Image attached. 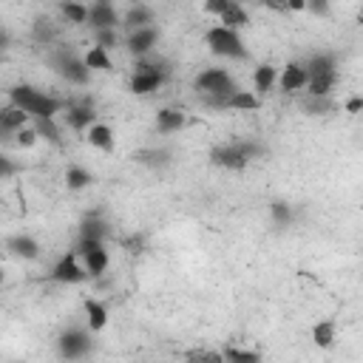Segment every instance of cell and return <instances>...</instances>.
<instances>
[{
  "mask_svg": "<svg viewBox=\"0 0 363 363\" xmlns=\"http://www.w3.org/2000/svg\"><path fill=\"white\" fill-rule=\"evenodd\" d=\"M170 79V62L164 57H156V54H145V57H136L133 62V74H130V94L136 96H147L153 91H159L164 82Z\"/></svg>",
  "mask_w": 363,
  "mask_h": 363,
  "instance_id": "obj_1",
  "label": "cell"
},
{
  "mask_svg": "<svg viewBox=\"0 0 363 363\" xmlns=\"http://www.w3.org/2000/svg\"><path fill=\"white\" fill-rule=\"evenodd\" d=\"M267 147L258 139H235V142H224L216 145L210 150V164L221 167V170H244L252 159H258Z\"/></svg>",
  "mask_w": 363,
  "mask_h": 363,
  "instance_id": "obj_2",
  "label": "cell"
},
{
  "mask_svg": "<svg viewBox=\"0 0 363 363\" xmlns=\"http://www.w3.org/2000/svg\"><path fill=\"white\" fill-rule=\"evenodd\" d=\"M9 102H14V105H20L26 113H31V119L34 116H57L60 111H65L68 108V99H60V96H51V94H45V91H40V88H34V85H14L11 91H9Z\"/></svg>",
  "mask_w": 363,
  "mask_h": 363,
  "instance_id": "obj_3",
  "label": "cell"
},
{
  "mask_svg": "<svg viewBox=\"0 0 363 363\" xmlns=\"http://www.w3.org/2000/svg\"><path fill=\"white\" fill-rule=\"evenodd\" d=\"M204 43H207V48H210L216 57H221V60H247V57H250L244 40H241V34H238L235 28H230V26H213V28H207Z\"/></svg>",
  "mask_w": 363,
  "mask_h": 363,
  "instance_id": "obj_4",
  "label": "cell"
},
{
  "mask_svg": "<svg viewBox=\"0 0 363 363\" xmlns=\"http://www.w3.org/2000/svg\"><path fill=\"white\" fill-rule=\"evenodd\" d=\"M51 68L68 82V85H85L91 79V68L85 62V57L74 54L71 48H57L51 57H48Z\"/></svg>",
  "mask_w": 363,
  "mask_h": 363,
  "instance_id": "obj_5",
  "label": "cell"
},
{
  "mask_svg": "<svg viewBox=\"0 0 363 363\" xmlns=\"http://www.w3.org/2000/svg\"><path fill=\"white\" fill-rule=\"evenodd\" d=\"M91 329H65L60 337H57V352L60 357L65 360H79L91 352Z\"/></svg>",
  "mask_w": 363,
  "mask_h": 363,
  "instance_id": "obj_6",
  "label": "cell"
},
{
  "mask_svg": "<svg viewBox=\"0 0 363 363\" xmlns=\"http://www.w3.org/2000/svg\"><path fill=\"white\" fill-rule=\"evenodd\" d=\"M77 252H79V258L85 261V269H88L91 278H99V275L108 269V250H105V241L79 238Z\"/></svg>",
  "mask_w": 363,
  "mask_h": 363,
  "instance_id": "obj_7",
  "label": "cell"
},
{
  "mask_svg": "<svg viewBox=\"0 0 363 363\" xmlns=\"http://www.w3.org/2000/svg\"><path fill=\"white\" fill-rule=\"evenodd\" d=\"M48 278L57 281V284H82V281L88 278V269L79 267V252L74 250V252H65V255L51 267Z\"/></svg>",
  "mask_w": 363,
  "mask_h": 363,
  "instance_id": "obj_8",
  "label": "cell"
},
{
  "mask_svg": "<svg viewBox=\"0 0 363 363\" xmlns=\"http://www.w3.org/2000/svg\"><path fill=\"white\" fill-rule=\"evenodd\" d=\"M88 26L94 31H99V28H116V26H122V17H119V11L113 9L111 0H94L88 6Z\"/></svg>",
  "mask_w": 363,
  "mask_h": 363,
  "instance_id": "obj_9",
  "label": "cell"
},
{
  "mask_svg": "<svg viewBox=\"0 0 363 363\" xmlns=\"http://www.w3.org/2000/svg\"><path fill=\"white\" fill-rule=\"evenodd\" d=\"M65 122H68L71 130H88L96 122V105H88L82 99H68Z\"/></svg>",
  "mask_w": 363,
  "mask_h": 363,
  "instance_id": "obj_10",
  "label": "cell"
},
{
  "mask_svg": "<svg viewBox=\"0 0 363 363\" xmlns=\"http://www.w3.org/2000/svg\"><path fill=\"white\" fill-rule=\"evenodd\" d=\"M26 125H31V113H26L20 105L9 102V105L0 111V133H3V142L14 139V133H17L20 128H26Z\"/></svg>",
  "mask_w": 363,
  "mask_h": 363,
  "instance_id": "obj_11",
  "label": "cell"
},
{
  "mask_svg": "<svg viewBox=\"0 0 363 363\" xmlns=\"http://www.w3.org/2000/svg\"><path fill=\"white\" fill-rule=\"evenodd\" d=\"M159 43V28L156 26H145V28H136L128 34L125 45L133 57H145V54H153V45Z\"/></svg>",
  "mask_w": 363,
  "mask_h": 363,
  "instance_id": "obj_12",
  "label": "cell"
},
{
  "mask_svg": "<svg viewBox=\"0 0 363 363\" xmlns=\"http://www.w3.org/2000/svg\"><path fill=\"white\" fill-rule=\"evenodd\" d=\"M309 82V74H306V65L303 62H286L281 68V77H278V85L284 94H295V91H303Z\"/></svg>",
  "mask_w": 363,
  "mask_h": 363,
  "instance_id": "obj_13",
  "label": "cell"
},
{
  "mask_svg": "<svg viewBox=\"0 0 363 363\" xmlns=\"http://www.w3.org/2000/svg\"><path fill=\"white\" fill-rule=\"evenodd\" d=\"M258 108H261V96L255 91H241L238 88L235 94L224 96L216 111H258Z\"/></svg>",
  "mask_w": 363,
  "mask_h": 363,
  "instance_id": "obj_14",
  "label": "cell"
},
{
  "mask_svg": "<svg viewBox=\"0 0 363 363\" xmlns=\"http://www.w3.org/2000/svg\"><path fill=\"white\" fill-rule=\"evenodd\" d=\"M6 250H9L14 258H20V261H34V258H40V244H37V238H31V235H26V233L11 235V238L6 241Z\"/></svg>",
  "mask_w": 363,
  "mask_h": 363,
  "instance_id": "obj_15",
  "label": "cell"
},
{
  "mask_svg": "<svg viewBox=\"0 0 363 363\" xmlns=\"http://www.w3.org/2000/svg\"><path fill=\"white\" fill-rule=\"evenodd\" d=\"M278 77H281V71H278L275 65H269V62L255 65V71H252V85H255V94H258V96L269 94V91L278 85Z\"/></svg>",
  "mask_w": 363,
  "mask_h": 363,
  "instance_id": "obj_16",
  "label": "cell"
},
{
  "mask_svg": "<svg viewBox=\"0 0 363 363\" xmlns=\"http://www.w3.org/2000/svg\"><path fill=\"white\" fill-rule=\"evenodd\" d=\"M111 235V227L108 221L99 216V213H88L79 224V238H94V241H105Z\"/></svg>",
  "mask_w": 363,
  "mask_h": 363,
  "instance_id": "obj_17",
  "label": "cell"
},
{
  "mask_svg": "<svg viewBox=\"0 0 363 363\" xmlns=\"http://www.w3.org/2000/svg\"><path fill=\"white\" fill-rule=\"evenodd\" d=\"M303 65H306L309 79H312V77H323V74H337V60H335V54H329V51L312 54Z\"/></svg>",
  "mask_w": 363,
  "mask_h": 363,
  "instance_id": "obj_18",
  "label": "cell"
},
{
  "mask_svg": "<svg viewBox=\"0 0 363 363\" xmlns=\"http://www.w3.org/2000/svg\"><path fill=\"white\" fill-rule=\"evenodd\" d=\"M153 125H156L159 133H176V130H182L187 125V116L182 111H176V108H162L156 113V122Z\"/></svg>",
  "mask_w": 363,
  "mask_h": 363,
  "instance_id": "obj_19",
  "label": "cell"
},
{
  "mask_svg": "<svg viewBox=\"0 0 363 363\" xmlns=\"http://www.w3.org/2000/svg\"><path fill=\"white\" fill-rule=\"evenodd\" d=\"M82 309H85L88 329H91V332H102L105 323H108V306H105L102 301H96V298H88V301L82 303Z\"/></svg>",
  "mask_w": 363,
  "mask_h": 363,
  "instance_id": "obj_20",
  "label": "cell"
},
{
  "mask_svg": "<svg viewBox=\"0 0 363 363\" xmlns=\"http://www.w3.org/2000/svg\"><path fill=\"white\" fill-rule=\"evenodd\" d=\"M122 26H125L128 31H136V28L153 26V11H150L147 6H142V3H136V6H130V9L122 14Z\"/></svg>",
  "mask_w": 363,
  "mask_h": 363,
  "instance_id": "obj_21",
  "label": "cell"
},
{
  "mask_svg": "<svg viewBox=\"0 0 363 363\" xmlns=\"http://www.w3.org/2000/svg\"><path fill=\"white\" fill-rule=\"evenodd\" d=\"M88 142H91V147H99V150H105V153H111L113 145H116L113 130H111L108 125H102V122H94V125L88 128Z\"/></svg>",
  "mask_w": 363,
  "mask_h": 363,
  "instance_id": "obj_22",
  "label": "cell"
},
{
  "mask_svg": "<svg viewBox=\"0 0 363 363\" xmlns=\"http://www.w3.org/2000/svg\"><path fill=\"white\" fill-rule=\"evenodd\" d=\"M139 164H145V167H153V170H162V167H167L170 164V150H164V147H145V150H139L136 156H133Z\"/></svg>",
  "mask_w": 363,
  "mask_h": 363,
  "instance_id": "obj_23",
  "label": "cell"
},
{
  "mask_svg": "<svg viewBox=\"0 0 363 363\" xmlns=\"http://www.w3.org/2000/svg\"><path fill=\"white\" fill-rule=\"evenodd\" d=\"M301 108H303L309 116H326V113H332V111H335V102H332V96L306 94V96H303V102H301Z\"/></svg>",
  "mask_w": 363,
  "mask_h": 363,
  "instance_id": "obj_24",
  "label": "cell"
},
{
  "mask_svg": "<svg viewBox=\"0 0 363 363\" xmlns=\"http://www.w3.org/2000/svg\"><path fill=\"white\" fill-rule=\"evenodd\" d=\"M218 20H221V26H230V28H235V31H241V28L250 26V14L244 11L241 3H230V9H227Z\"/></svg>",
  "mask_w": 363,
  "mask_h": 363,
  "instance_id": "obj_25",
  "label": "cell"
},
{
  "mask_svg": "<svg viewBox=\"0 0 363 363\" xmlns=\"http://www.w3.org/2000/svg\"><path fill=\"white\" fill-rule=\"evenodd\" d=\"M54 37H57V31H54V23L48 20V17H34V26H31V40L34 43H40V45H51L54 43Z\"/></svg>",
  "mask_w": 363,
  "mask_h": 363,
  "instance_id": "obj_26",
  "label": "cell"
},
{
  "mask_svg": "<svg viewBox=\"0 0 363 363\" xmlns=\"http://www.w3.org/2000/svg\"><path fill=\"white\" fill-rule=\"evenodd\" d=\"M269 218H272L275 230H286L292 224V207H289V201H284V199L269 201Z\"/></svg>",
  "mask_w": 363,
  "mask_h": 363,
  "instance_id": "obj_27",
  "label": "cell"
},
{
  "mask_svg": "<svg viewBox=\"0 0 363 363\" xmlns=\"http://www.w3.org/2000/svg\"><path fill=\"white\" fill-rule=\"evenodd\" d=\"M65 184H68V190H85L88 184H94V173L79 164H71L65 170Z\"/></svg>",
  "mask_w": 363,
  "mask_h": 363,
  "instance_id": "obj_28",
  "label": "cell"
},
{
  "mask_svg": "<svg viewBox=\"0 0 363 363\" xmlns=\"http://www.w3.org/2000/svg\"><path fill=\"white\" fill-rule=\"evenodd\" d=\"M60 11H62V17H65L68 23H74V26L88 23V6H82V3H77V0H60Z\"/></svg>",
  "mask_w": 363,
  "mask_h": 363,
  "instance_id": "obj_29",
  "label": "cell"
},
{
  "mask_svg": "<svg viewBox=\"0 0 363 363\" xmlns=\"http://www.w3.org/2000/svg\"><path fill=\"white\" fill-rule=\"evenodd\" d=\"M31 125L37 128L40 139H45V142H51V145H60V128H57L54 116H34Z\"/></svg>",
  "mask_w": 363,
  "mask_h": 363,
  "instance_id": "obj_30",
  "label": "cell"
},
{
  "mask_svg": "<svg viewBox=\"0 0 363 363\" xmlns=\"http://www.w3.org/2000/svg\"><path fill=\"white\" fill-rule=\"evenodd\" d=\"M85 62H88L91 71H113V62H111V57H108V48H102V45H94V48L85 54Z\"/></svg>",
  "mask_w": 363,
  "mask_h": 363,
  "instance_id": "obj_31",
  "label": "cell"
},
{
  "mask_svg": "<svg viewBox=\"0 0 363 363\" xmlns=\"http://www.w3.org/2000/svg\"><path fill=\"white\" fill-rule=\"evenodd\" d=\"M337 82V74H323V77H312L306 82V94H318V96H332V88Z\"/></svg>",
  "mask_w": 363,
  "mask_h": 363,
  "instance_id": "obj_32",
  "label": "cell"
},
{
  "mask_svg": "<svg viewBox=\"0 0 363 363\" xmlns=\"http://www.w3.org/2000/svg\"><path fill=\"white\" fill-rule=\"evenodd\" d=\"M312 340H315L320 349H332V343H335V320H320V323H315Z\"/></svg>",
  "mask_w": 363,
  "mask_h": 363,
  "instance_id": "obj_33",
  "label": "cell"
},
{
  "mask_svg": "<svg viewBox=\"0 0 363 363\" xmlns=\"http://www.w3.org/2000/svg\"><path fill=\"white\" fill-rule=\"evenodd\" d=\"M224 360H233V363H258L261 354L252 352V349H238V346H224Z\"/></svg>",
  "mask_w": 363,
  "mask_h": 363,
  "instance_id": "obj_34",
  "label": "cell"
},
{
  "mask_svg": "<svg viewBox=\"0 0 363 363\" xmlns=\"http://www.w3.org/2000/svg\"><path fill=\"white\" fill-rule=\"evenodd\" d=\"M184 360H193V363H221V360H224V352L193 349V352H184Z\"/></svg>",
  "mask_w": 363,
  "mask_h": 363,
  "instance_id": "obj_35",
  "label": "cell"
},
{
  "mask_svg": "<svg viewBox=\"0 0 363 363\" xmlns=\"http://www.w3.org/2000/svg\"><path fill=\"white\" fill-rule=\"evenodd\" d=\"M37 139H40V133H37L34 125H26V128H20V130L14 133L17 147H31V145H37Z\"/></svg>",
  "mask_w": 363,
  "mask_h": 363,
  "instance_id": "obj_36",
  "label": "cell"
},
{
  "mask_svg": "<svg viewBox=\"0 0 363 363\" xmlns=\"http://www.w3.org/2000/svg\"><path fill=\"white\" fill-rule=\"evenodd\" d=\"M94 37H96V45H102V48H113V45H119V34H116V28H99V31H94Z\"/></svg>",
  "mask_w": 363,
  "mask_h": 363,
  "instance_id": "obj_37",
  "label": "cell"
},
{
  "mask_svg": "<svg viewBox=\"0 0 363 363\" xmlns=\"http://www.w3.org/2000/svg\"><path fill=\"white\" fill-rule=\"evenodd\" d=\"M306 9L315 17H329L332 14V0H306Z\"/></svg>",
  "mask_w": 363,
  "mask_h": 363,
  "instance_id": "obj_38",
  "label": "cell"
},
{
  "mask_svg": "<svg viewBox=\"0 0 363 363\" xmlns=\"http://www.w3.org/2000/svg\"><path fill=\"white\" fill-rule=\"evenodd\" d=\"M230 3H233V0H204V11H207V14L221 17V14L230 9Z\"/></svg>",
  "mask_w": 363,
  "mask_h": 363,
  "instance_id": "obj_39",
  "label": "cell"
},
{
  "mask_svg": "<svg viewBox=\"0 0 363 363\" xmlns=\"http://www.w3.org/2000/svg\"><path fill=\"white\" fill-rule=\"evenodd\" d=\"M14 170H17V164L11 162V156H0V176H3V179H11Z\"/></svg>",
  "mask_w": 363,
  "mask_h": 363,
  "instance_id": "obj_40",
  "label": "cell"
},
{
  "mask_svg": "<svg viewBox=\"0 0 363 363\" xmlns=\"http://www.w3.org/2000/svg\"><path fill=\"white\" fill-rule=\"evenodd\" d=\"M261 3L272 11H289V0H261Z\"/></svg>",
  "mask_w": 363,
  "mask_h": 363,
  "instance_id": "obj_41",
  "label": "cell"
},
{
  "mask_svg": "<svg viewBox=\"0 0 363 363\" xmlns=\"http://www.w3.org/2000/svg\"><path fill=\"white\" fill-rule=\"evenodd\" d=\"M363 111V96H352L346 102V113H360Z\"/></svg>",
  "mask_w": 363,
  "mask_h": 363,
  "instance_id": "obj_42",
  "label": "cell"
},
{
  "mask_svg": "<svg viewBox=\"0 0 363 363\" xmlns=\"http://www.w3.org/2000/svg\"><path fill=\"white\" fill-rule=\"evenodd\" d=\"M306 9V0H289V11H303Z\"/></svg>",
  "mask_w": 363,
  "mask_h": 363,
  "instance_id": "obj_43",
  "label": "cell"
},
{
  "mask_svg": "<svg viewBox=\"0 0 363 363\" xmlns=\"http://www.w3.org/2000/svg\"><path fill=\"white\" fill-rule=\"evenodd\" d=\"M233 3H241V6H244V3H247V0H233Z\"/></svg>",
  "mask_w": 363,
  "mask_h": 363,
  "instance_id": "obj_44",
  "label": "cell"
}]
</instances>
